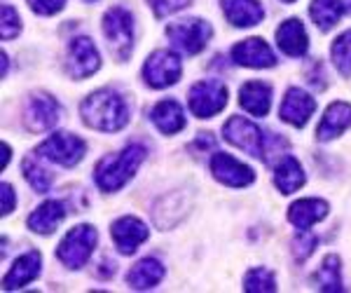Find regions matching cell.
Returning a JSON list of instances; mask_svg holds the SVG:
<instances>
[{"label":"cell","instance_id":"44dd1931","mask_svg":"<svg viewBox=\"0 0 351 293\" xmlns=\"http://www.w3.org/2000/svg\"><path fill=\"white\" fill-rule=\"evenodd\" d=\"M276 43H279L281 52L288 56H302L307 52L309 40L307 31H304L302 21L300 19H286L284 24L276 28Z\"/></svg>","mask_w":351,"mask_h":293},{"label":"cell","instance_id":"e575fe53","mask_svg":"<svg viewBox=\"0 0 351 293\" xmlns=\"http://www.w3.org/2000/svg\"><path fill=\"white\" fill-rule=\"evenodd\" d=\"M14 190L10 183H3V216H8V213H12L14 209Z\"/></svg>","mask_w":351,"mask_h":293},{"label":"cell","instance_id":"6da1fadb","mask_svg":"<svg viewBox=\"0 0 351 293\" xmlns=\"http://www.w3.org/2000/svg\"><path fill=\"white\" fill-rule=\"evenodd\" d=\"M82 120L96 132H120L129 122V104L115 89H99L80 106Z\"/></svg>","mask_w":351,"mask_h":293},{"label":"cell","instance_id":"d590c367","mask_svg":"<svg viewBox=\"0 0 351 293\" xmlns=\"http://www.w3.org/2000/svg\"><path fill=\"white\" fill-rule=\"evenodd\" d=\"M10 155H12V148H10L8 143H3V167H8V162H10Z\"/></svg>","mask_w":351,"mask_h":293},{"label":"cell","instance_id":"8992f818","mask_svg":"<svg viewBox=\"0 0 351 293\" xmlns=\"http://www.w3.org/2000/svg\"><path fill=\"white\" fill-rule=\"evenodd\" d=\"M180 75H183V64L171 49H157L143 64V80L155 89L171 87L180 80Z\"/></svg>","mask_w":351,"mask_h":293},{"label":"cell","instance_id":"277c9868","mask_svg":"<svg viewBox=\"0 0 351 293\" xmlns=\"http://www.w3.org/2000/svg\"><path fill=\"white\" fill-rule=\"evenodd\" d=\"M96 239H99V235H96V230L92 225H77V228H73L71 233L61 239L59 249H56V256H59V261L64 263L66 268L80 270L84 263L92 258Z\"/></svg>","mask_w":351,"mask_h":293},{"label":"cell","instance_id":"836d02e7","mask_svg":"<svg viewBox=\"0 0 351 293\" xmlns=\"http://www.w3.org/2000/svg\"><path fill=\"white\" fill-rule=\"evenodd\" d=\"M31 10L36 14H43V16H49V14H56L64 10L66 0H28Z\"/></svg>","mask_w":351,"mask_h":293},{"label":"cell","instance_id":"8fae6325","mask_svg":"<svg viewBox=\"0 0 351 293\" xmlns=\"http://www.w3.org/2000/svg\"><path fill=\"white\" fill-rule=\"evenodd\" d=\"M101 66V56L96 45L89 38H73L68 45V73L75 80H84V78L94 75Z\"/></svg>","mask_w":351,"mask_h":293},{"label":"cell","instance_id":"83f0119b","mask_svg":"<svg viewBox=\"0 0 351 293\" xmlns=\"http://www.w3.org/2000/svg\"><path fill=\"white\" fill-rule=\"evenodd\" d=\"M24 176L28 185L33 190H38V193H49V188H52V174L38 160H33V157H26L24 160Z\"/></svg>","mask_w":351,"mask_h":293},{"label":"cell","instance_id":"52a82bcc","mask_svg":"<svg viewBox=\"0 0 351 293\" xmlns=\"http://www.w3.org/2000/svg\"><path fill=\"white\" fill-rule=\"evenodd\" d=\"M84 153H87V143L80 137L68 132L52 134L36 148V155L47 157V160H52L61 167H75L84 157Z\"/></svg>","mask_w":351,"mask_h":293},{"label":"cell","instance_id":"7c38bea8","mask_svg":"<svg viewBox=\"0 0 351 293\" xmlns=\"http://www.w3.org/2000/svg\"><path fill=\"white\" fill-rule=\"evenodd\" d=\"M110 235H112V242H115V249L124 253V256H132V253L148 239V225L136 216H122L112 223Z\"/></svg>","mask_w":351,"mask_h":293},{"label":"cell","instance_id":"d6a6232c","mask_svg":"<svg viewBox=\"0 0 351 293\" xmlns=\"http://www.w3.org/2000/svg\"><path fill=\"white\" fill-rule=\"evenodd\" d=\"M148 3L155 16H169V14L178 12V10L188 8L190 0H148Z\"/></svg>","mask_w":351,"mask_h":293},{"label":"cell","instance_id":"4dcf8cb0","mask_svg":"<svg viewBox=\"0 0 351 293\" xmlns=\"http://www.w3.org/2000/svg\"><path fill=\"white\" fill-rule=\"evenodd\" d=\"M19 31H21L19 14H16L14 8L5 5V8H3V28H0V36H3V40H12V38L19 36Z\"/></svg>","mask_w":351,"mask_h":293},{"label":"cell","instance_id":"2e32d148","mask_svg":"<svg viewBox=\"0 0 351 293\" xmlns=\"http://www.w3.org/2000/svg\"><path fill=\"white\" fill-rule=\"evenodd\" d=\"M40 266H43L40 253H38V251L24 253L21 258H16L12 270L5 274L3 289L5 291H16V289H21V286L31 284V281H36L38 274H40Z\"/></svg>","mask_w":351,"mask_h":293},{"label":"cell","instance_id":"ac0fdd59","mask_svg":"<svg viewBox=\"0 0 351 293\" xmlns=\"http://www.w3.org/2000/svg\"><path fill=\"white\" fill-rule=\"evenodd\" d=\"M330 211L326 200H316V197H304V200H298L295 204H291L288 209V221L295 225L298 230H309L314 223L324 221Z\"/></svg>","mask_w":351,"mask_h":293},{"label":"cell","instance_id":"1f68e13d","mask_svg":"<svg viewBox=\"0 0 351 293\" xmlns=\"http://www.w3.org/2000/svg\"><path fill=\"white\" fill-rule=\"evenodd\" d=\"M314 249H316V237L309 233V230H300V235L295 239V258L300 263L307 261Z\"/></svg>","mask_w":351,"mask_h":293},{"label":"cell","instance_id":"4fadbf2b","mask_svg":"<svg viewBox=\"0 0 351 293\" xmlns=\"http://www.w3.org/2000/svg\"><path fill=\"white\" fill-rule=\"evenodd\" d=\"M211 174L216 176V181L232 185V188H243V185H251L256 181L253 169L228 153H216L211 157Z\"/></svg>","mask_w":351,"mask_h":293},{"label":"cell","instance_id":"74e56055","mask_svg":"<svg viewBox=\"0 0 351 293\" xmlns=\"http://www.w3.org/2000/svg\"><path fill=\"white\" fill-rule=\"evenodd\" d=\"M349 8H351V0H349Z\"/></svg>","mask_w":351,"mask_h":293},{"label":"cell","instance_id":"8d00e7d4","mask_svg":"<svg viewBox=\"0 0 351 293\" xmlns=\"http://www.w3.org/2000/svg\"><path fill=\"white\" fill-rule=\"evenodd\" d=\"M284 3H293V0H284Z\"/></svg>","mask_w":351,"mask_h":293},{"label":"cell","instance_id":"4316f807","mask_svg":"<svg viewBox=\"0 0 351 293\" xmlns=\"http://www.w3.org/2000/svg\"><path fill=\"white\" fill-rule=\"evenodd\" d=\"M316 284L321 291H342V274H339V258L335 253H328L316 272Z\"/></svg>","mask_w":351,"mask_h":293},{"label":"cell","instance_id":"ffe728a7","mask_svg":"<svg viewBox=\"0 0 351 293\" xmlns=\"http://www.w3.org/2000/svg\"><path fill=\"white\" fill-rule=\"evenodd\" d=\"M223 12L232 26H256L263 21L265 10L260 0H223Z\"/></svg>","mask_w":351,"mask_h":293},{"label":"cell","instance_id":"7402d4cb","mask_svg":"<svg viewBox=\"0 0 351 293\" xmlns=\"http://www.w3.org/2000/svg\"><path fill=\"white\" fill-rule=\"evenodd\" d=\"M164 274H167V268H164L157 258H143V261H138L129 270L127 284L136 291H148L160 284L164 279Z\"/></svg>","mask_w":351,"mask_h":293},{"label":"cell","instance_id":"5bb4252c","mask_svg":"<svg viewBox=\"0 0 351 293\" xmlns=\"http://www.w3.org/2000/svg\"><path fill=\"white\" fill-rule=\"evenodd\" d=\"M232 59L246 69H271L276 64V56L263 38H248L232 47Z\"/></svg>","mask_w":351,"mask_h":293},{"label":"cell","instance_id":"9c48e42d","mask_svg":"<svg viewBox=\"0 0 351 293\" xmlns=\"http://www.w3.org/2000/svg\"><path fill=\"white\" fill-rule=\"evenodd\" d=\"M188 104L197 117H213L228 106V87L218 80H202L190 89Z\"/></svg>","mask_w":351,"mask_h":293},{"label":"cell","instance_id":"ba28073f","mask_svg":"<svg viewBox=\"0 0 351 293\" xmlns=\"http://www.w3.org/2000/svg\"><path fill=\"white\" fill-rule=\"evenodd\" d=\"M223 137L225 141H230L232 145L241 148L243 153H248L251 157H258V160H265L267 153H265V137L260 132V127L256 122L246 120V117H230L223 127Z\"/></svg>","mask_w":351,"mask_h":293},{"label":"cell","instance_id":"9a60e30c","mask_svg":"<svg viewBox=\"0 0 351 293\" xmlns=\"http://www.w3.org/2000/svg\"><path fill=\"white\" fill-rule=\"evenodd\" d=\"M316 110V101L309 97L304 89L300 87H291L284 97V104H281V120L288 122L293 127H304L309 122V117L314 115Z\"/></svg>","mask_w":351,"mask_h":293},{"label":"cell","instance_id":"603a6c76","mask_svg":"<svg viewBox=\"0 0 351 293\" xmlns=\"http://www.w3.org/2000/svg\"><path fill=\"white\" fill-rule=\"evenodd\" d=\"M150 120L162 134H178L180 129L185 127L183 106H180L178 101H173V99L160 101V104L150 110Z\"/></svg>","mask_w":351,"mask_h":293},{"label":"cell","instance_id":"3957f363","mask_svg":"<svg viewBox=\"0 0 351 293\" xmlns=\"http://www.w3.org/2000/svg\"><path fill=\"white\" fill-rule=\"evenodd\" d=\"M104 36L117 61H124L134 47V16L124 8H110L104 16Z\"/></svg>","mask_w":351,"mask_h":293},{"label":"cell","instance_id":"484cf974","mask_svg":"<svg viewBox=\"0 0 351 293\" xmlns=\"http://www.w3.org/2000/svg\"><path fill=\"white\" fill-rule=\"evenodd\" d=\"M309 14L321 31H330V28L342 19L344 3L342 0H314L309 8Z\"/></svg>","mask_w":351,"mask_h":293},{"label":"cell","instance_id":"7a4b0ae2","mask_svg":"<svg viewBox=\"0 0 351 293\" xmlns=\"http://www.w3.org/2000/svg\"><path fill=\"white\" fill-rule=\"evenodd\" d=\"M145 148L141 143H132L127 148H122L120 153L108 155L96 165L94 178L99 183L101 190L106 193H115L122 185L129 183V178L136 174V169L141 167V162L145 160Z\"/></svg>","mask_w":351,"mask_h":293},{"label":"cell","instance_id":"d4e9b609","mask_svg":"<svg viewBox=\"0 0 351 293\" xmlns=\"http://www.w3.org/2000/svg\"><path fill=\"white\" fill-rule=\"evenodd\" d=\"M274 183L284 195H293L304 185V169L295 157L286 155L274 172Z\"/></svg>","mask_w":351,"mask_h":293},{"label":"cell","instance_id":"30bf717a","mask_svg":"<svg viewBox=\"0 0 351 293\" xmlns=\"http://www.w3.org/2000/svg\"><path fill=\"white\" fill-rule=\"evenodd\" d=\"M61 117V106L54 97L45 92L33 94L24 110V122L31 132H47L52 129Z\"/></svg>","mask_w":351,"mask_h":293},{"label":"cell","instance_id":"e0dca14e","mask_svg":"<svg viewBox=\"0 0 351 293\" xmlns=\"http://www.w3.org/2000/svg\"><path fill=\"white\" fill-rule=\"evenodd\" d=\"M349 127H351V106L347 101H335V104H330L326 108L324 120H321L319 129H316V139L326 143V141L337 139Z\"/></svg>","mask_w":351,"mask_h":293},{"label":"cell","instance_id":"cb8c5ba5","mask_svg":"<svg viewBox=\"0 0 351 293\" xmlns=\"http://www.w3.org/2000/svg\"><path fill=\"white\" fill-rule=\"evenodd\" d=\"M64 216H66L64 204H61V202L49 200L28 216V228L38 235H49L59 228V223L64 221Z\"/></svg>","mask_w":351,"mask_h":293},{"label":"cell","instance_id":"d6986e66","mask_svg":"<svg viewBox=\"0 0 351 293\" xmlns=\"http://www.w3.org/2000/svg\"><path fill=\"white\" fill-rule=\"evenodd\" d=\"M239 106L256 117L267 115L271 106V87L267 82H260V80L246 82L239 89Z\"/></svg>","mask_w":351,"mask_h":293},{"label":"cell","instance_id":"f1b7e54d","mask_svg":"<svg viewBox=\"0 0 351 293\" xmlns=\"http://www.w3.org/2000/svg\"><path fill=\"white\" fill-rule=\"evenodd\" d=\"M243 289L248 293H274L276 291V279L269 270L265 268H253L243 277Z\"/></svg>","mask_w":351,"mask_h":293},{"label":"cell","instance_id":"f546056e","mask_svg":"<svg viewBox=\"0 0 351 293\" xmlns=\"http://www.w3.org/2000/svg\"><path fill=\"white\" fill-rule=\"evenodd\" d=\"M332 64L342 75H351V31H344L342 36L332 43Z\"/></svg>","mask_w":351,"mask_h":293},{"label":"cell","instance_id":"5b68a950","mask_svg":"<svg viewBox=\"0 0 351 293\" xmlns=\"http://www.w3.org/2000/svg\"><path fill=\"white\" fill-rule=\"evenodd\" d=\"M211 24L204 19H180L167 26V38L185 54H199L211 38Z\"/></svg>","mask_w":351,"mask_h":293}]
</instances>
